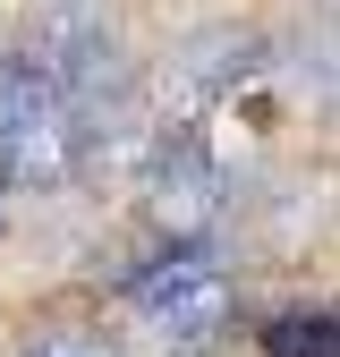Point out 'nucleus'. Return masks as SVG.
<instances>
[{"label":"nucleus","mask_w":340,"mask_h":357,"mask_svg":"<svg viewBox=\"0 0 340 357\" xmlns=\"http://www.w3.org/2000/svg\"><path fill=\"white\" fill-rule=\"evenodd\" d=\"M26 357H111V340H94V332H42Z\"/></svg>","instance_id":"nucleus-6"},{"label":"nucleus","mask_w":340,"mask_h":357,"mask_svg":"<svg viewBox=\"0 0 340 357\" xmlns=\"http://www.w3.org/2000/svg\"><path fill=\"white\" fill-rule=\"evenodd\" d=\"M77 162H85L77 102H68L42 68H26L17 52H0V178L52 196V188L77 178Z\"/></svg>","instance_id":"nucleus-2"},{"label":"nucleus","mask_w":340,"mask_h":357,"mask_svg":"<svg viewBox=\"0 0 340 357\" xmlns=\"http://www.w3.org/2000/svg\"><path fill=\"white\" fill-rule=\"evenodd\" d=\"M264 349H272V357H340L323 306H289V315H272V324H264Z\"/></svg>","instance_id":"nucleus-5"},{"label":"nucleus","mask_w":340,"mask_h":357,"mask_svg":"<svg viewBox=\"0 0 340 357\" xmlns=\"http://www.w3.org/2000/svg\"><path fill=\"white\" fill-rule=\"evenodd\" d=\"M128 306L162 349H212L238 315V289H230V264L212 255V238H162L137 273H128Z\"/></svg>","instance_id":"nucleus-1"},{"label":"nucleus","mask_w":340,"mask_h":357,"mask_svg":"<svg viewBox=\"0 0 340 357\" xmlns=\"http://www.w3.org/2000/svg\"><path fill=\"white\" fill-rule=\"evenodd\" d=\"M17 60H26V68H42V77H52L60 94L77 102V128L94 119L102 102H119V94H128L119 26H111V9H102V0H52V9L26 26Z\"/></svg>","instance_id":"nucleus-3"},{"label":"nucleus","mask_w":340,"mask_h":357,"mask_svg":"<svg viewBox=\"0 0 340 357\" xmlns=\"http://www.w3.org/2000/svg\"><path fill=\"white\" fill-rule=\"evenodd\" d=\"M264 77V43L238 34V26H212L196 43H179L162 68V119H204V111H222L238 85Z\"/></svg>","instance_id":"nucleus-4"}]
</instances>
